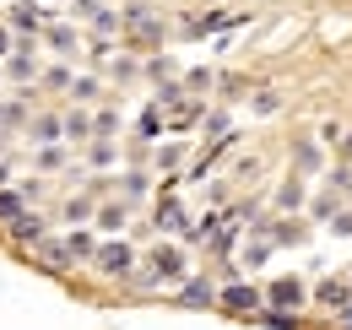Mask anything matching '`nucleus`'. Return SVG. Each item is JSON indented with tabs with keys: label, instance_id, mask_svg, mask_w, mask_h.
I'll use <instances>...</instances> for the list:
<instances>
[{
	"label": "nucleus",
	"instance_id": "obj_1",
	"mask_svg": "<svg viewBox=\"0 0 352 330\" xmlns=\"http://www.w3.org/2000/svg\"><path fill=\"white\" fill-rule=\"evenodd\" d=\"M92 260H98V271L103 276H135V249L120 239V233H109L103 244L92 249Z\"/></svg>",
	"mask_w": 352,
	"mask_h": 330
},
{
	"label": "nucleus",
	"instance_id": "obj_2",
	"mask_svg": "<svg viewBox=\"0 0 352 330\" xmlns=\"http://www.w3.org/2000/svg\"><path fill=\"white\" fill-rule=\"evenodd\" d=\"M179 276H184V249L179 244H157L152 260H146V271H141V282L157 287V282H179Z\"/></svg>",
	"mask_w": 352,
	"mask_h": 330
},
{
	"label": "nucleus",
	"instance_id": "obj_3",
	"mask_svg": "<svg viewBox=\"0 0 352 330\" xmlns=\"http://www.w3.org/2000/svg\"><path fill=\"white\" fill-rule=\"evenodd\" d=\"M261 303H265V287L244 282V276H233L228 287H217V309H228V314H255Z\"/></svg>",
	"mask_w": 352,
	"mask_h": 330
},
{
	"label": "nucleus",
	"instance_id": "obj_4",
	"mask_svg": "<svg viewBox=\"0 0 352 330\" xmlns=\"http://www.w3.org/2000/svg\"><path fill=\"white\" fill-rule=\"evenodd\" d=\"M265 303H271V309H287V314H298V309L309 303V287L298 282V276H276V282L265 287Z\"/></svg>",
	"mask_w": 352,
	"mask_h": 330
},
{
	"label": "nucleus",
	"instance_id": "obj_5",
	"mask_svg": "<svg viewBox=\"0 0 352 330\" xmlns=\"http://www.w3.org/2000/svg\"><path fill=\"white\" fill-rule=\"evenodd\" d=\"M184 309H212L217 303V287L206 282V276H179V292H174Z\"/></svg>",
	"mask_w": 352,
	"mask_h": 330
},
{
	"label": "nucleus",
	"instance_id": "obj_6",
	"mask_svg": "<svg viewBox=\"0 0 352 330\" xmlns=\"http://www.w3.org/2000/svg\"><path fill=\"white\" fill-rule=\"evenodd\" d=\"M11 239H16V244H22V249H38V244H44V239H49L44 217H33V211H22V217L11 222Z\"/></svg>",
	"mask_w": 352,
	"mask_h": 330
},
{
	"label": "nucleus",
	"instance_id": "obj_7",
	"mask_svg": "<svg viewBox=\"0 0 352 330\" xmlns=\"http://www.w3.org/2000/svg\"><path fill=\"white\" fill-rule=\"evenodd\" d=\"M309 298H314L320 309H342V303L352 298V282H347V276H325V282L309 292Z\"/></svg>",
	"mask_w": 352,
	"mask_h": 330
},
{
	"label": "nucleus",
	"instance_id": "obj_8",
	"mask_svg": "<svg viewBox=\"0 0 352 330\" xmlns=\"http://www.w3.org/2000/svg\"><path fill=\"white\" fill-rule=\"evenodd\" d=\"M38 71H44V65H38L33 49H11V54H6V76H11V82H33Z\"/></svg>",
	"mask_w": 352,
	"mask_h": 330
},
{
	"label": "nucleus",
	"instance_id": "obj_9",
	"mask_svg": "<svg viewBox=\"0 0 352 330\" xmlns=\"http://www.w3.org/2000/svg\"><path fill=\"white\" fill-rule=\"evenodd\" d=\"M92 222H98V233H120V228L131 222V206H125V201H109V206H92Z\"/></svg>",
	"mask_w": 352,
	"mask_h": 330
},
{
	"label": "nucleus",
	"instance_id": "obj_10",
	"mask_svg": "<svg viewBox=\"0 0 352 330\" xmlns=\"http://www.w3.org/2000/svg\"><path fill=\"white\" fill-rule=\"evenodd\" d=\"M157 228L163 233H190V211L179 201H157Z\"/></svg>",
	"mask_w": 352,
	"mask_h": 330
},
{
	"label": "nucleus",
	"instance_id": "obj_11",
	"mask_svg": "<svg viewBox=\"0 0 352 330\" xmlns=\"http://www.w3.org/2000/svg\"><path fill=\"white\" fill-rule=\"evenodd\" d=\"M233 22H244V16H222V11H212V16H190V22H184V38H206V33L233 28Z\"/></svg>",
	"mask_w": 352,
	"mask_h": 330
},
{
	"label": "nucleus",
	"instance_id": "obj_12",
	"mask_svg": "<svg viewBox=\"0 0 352 330\" xmlns=\"http://www.w3.org/2000/svg\"><path fill=\"white\" fill-rule=\"evenodd\" d=\"M33 201V190H11V184H0V222H16L22 211Z\"/></svg>",
	"mask_w": 352,
	"mask_h": 330
},
{
	"label": "nucleus",
	"instance_id": "obj_13",
	"mask_svg": "<svg viewBox=\"0 0 352 330\" xmlns=\"http://www.w3.org/2000/svg\"><path fill=\"white\" fill-rule=\"evenodd\" d=\"M135 135H141V141H157V135H163V103H157V98L141 109V120H135Z\"/></svg>",
	"mask_w": 352,
	"mask_h": 330
},
{
	"label": "nucleus",
	"instance_id": "obj_14",
	"mask_svg": "<svg viewBox=\"0 0 352 330\" xmlns=\"http://www.w3.org/2000/svg\"><path fill=\"white\" fill-rule=\"evenodd\" d=\"M293 173H320V168H325V157H320V141H298V146H293Z\"/></svg>",
	"mask_w": 352,
	"mask_h": 330
},
{
	"label": "nucleus",
	"instance_id": "obj_15",
	"mask_svg": "<svg viewBox=\"0 0 352 330\" xmlns=\"http://www.w3.org/2000/svg\"><path fill=\"white\" fill-rule=\"evenodd\" d=\"M255 320H261V330H298V314L271 309V303H261V309H255Z\"/></svg>",
	"mask_w": 352,
	"mask_h": 330
},
{
	"label": "nucleus",
	"instance_id": "obj_16",
	"mask_svg": "<svg viewBox=\"0 0 352 330\" xmlns=\"http://www.w3.org/2000/svg\"><path fill=\"white\" fill-rule=\"evenodd\" d=\"M298 206H304V173L282 179V190H276V211H298Z\"/></svg>",
	"mask_w": 352,
	"mask_h": 330
},
{
	"label": "nucleus",
	"instance_id": "obj_17",
	"mask_svg": "<svg viewBox=\"0 0 352 330\" xmlns=\"http://www.w3.org/2000/svg\"><path fill=\"white\" fill-rule=\"evenodd\" d=\"M120 163V152H114V135H98L87 146V168H114Z\"/></svg>",
	"mask_w": 352,
	"mask_h": 330
},
{
	"label": "nucleus",
	"instance_id": "obj_18",
	"mask_svg": "<svg viewBox=\"0 0 352 330\" xmlns=\"http://www.w3.org/2000/svg\"><path fill=\"white\" fill-rule=\"evenodd\" d=\"M92 33L109 43L114 33H125V16H120V11H103V6H98V11H92Z\"/></svg>",
	"mask_w": 352,
	"mask_h": 330
},
{
	"label": "nucleus",
	"instance_id": "obj_19",
	"mask_svg": "<svg viewBox=\"0 0 352 330\" xmlns=\"http://www.w3.org/2000/svg\"><path fill=\"white\" fill-rule=\"evenodd\" d=\"M60 135H65V114H38V120H33V141H38V146H44V141H60Z\"/></svg>",
	"mask_w": 352,
	"mask_h": 330
},
{
	"label": "nucleus",
	"instance_id": "obj_20",
	"mask_svg": "<svg viewBox=\"0 0 352 330\" xmlns=\"http://www.w3.org/2000/svg\"><path fill=\"white\" fill-rule=\"evenodd\" d=\"M60 244H65V254H71V260H87L92 249H98V239H92V233H82V228H71Z\"/></svg>",
	"mask_w": 352,
	"mask_h": 330
},
{
	"label": "nucleus",
	"instance_id": "obj_21",
	"mask_svg": "<svg viewBox=\"0 0 352 330\" xmlns=\"http://www.w3.org/2000/svg\"><path fill=\"white\" fill-rule=\"evenodd\" d=\"M22 120H28V98H6L0 103V130H22Z\"/></svg>",
	"mask_w": 352,
	"mask_h": 330
},
{
	"label": "nucleus",
	"instance_id": "obj_22",
	"mask_svg": "<svg viewBox=\"0 0 352 330\" xmlns=\"http://www.w3.org/2000/svg\"><path fill=\"white\" fill-rule=\"evenodd\" d=\"M87 217H92V201H87V195H76V201H65V211H60V222H65V228H82Z\"/></svg>",
	"mask_w": 352,
	"mask_h": 330
},
{
	"label": "nucleus",
	"instance_id": "obj_23",
	"mask_svg": "<svg viewBox=\"0 0 352 330\" xmlns=\"http://www.w3.org/2000/svg\"><path fill=\"white\" fill-rule=\"evenodd\" d=\"M38 82H44L49 92H65V87H71V65H65V60H60V65H44Z\"/></svg>",
	"mask_w": 352,
	"mask_h": 330
},
{
	"label": "nucleus",
	"instance_id": "obj_24",
	"mask_svg": "<svg viewBox=\"0 0 352 330\" xmlns=\"http://www.w3.org/2000/svg\"><path fill=\"white\" fill-rule=\"evenodd\" d=\"M38 168H44V173H60V168H65V146H60V141H44V146H38Z\"/></svg>",
	"mask_w": 352,
	"mask_h": 330
},
{
	"label": "nucleus",
	"instance_id": "obj_25",
	"mask_svg": "<svg viewBox=\"0 0 352 330\" xmlns=\"http://www.w3.org/2000/svg\"><path fill=\"white\" fill-rule=\"evenodd\" d=\"M44 38L54 43V49H60V54H71V49H76V33H71V28H65V22H49V28H44Z\"/></svg>",
	"mask_w": 352,
	"mask_h": 330
},
{
	"label": "nucleus",
	"instance_id": "obj_26",
	"mask_svg": "<svg viewBox=\"0 0 352 330\" xmlns=\"http://www.w3.org/2000/svg\"><path fill=\"white\" fill-rule=\"evenodd\" d=\"M265 260H271V239H250V244H244V265H250V271H261Z\"/></svg>",
	"mask_w": 352,
	"mask_h": 330
},
{
	"label": "nucleus",
	"instance_id": "obj_27",
	"mask_svg": "<svg viewBox=\"0 0 352 330\" xmlns=\"http://www.w3.org/2000/svg\"><path fill=\"white\" fill-rule=\"evenodd\" d=\"M92 135V114H65V141H87Z\"/></svg>",
	"mask_w": 352,
	"mask_h": 330
},
{
	"label": "nucleus",
	"instance_id": "obj_28",
	"mask_svg": "<svg viewBox=\"0 0 352 330\" xmlns=\"http://www.w3.org/2000/svg\"><path fill=\"white\" fill-rule=\"evenodd\" d=\"M71 98H76V103H92V98H98V76H71Z\"/></svg>",
	"mask_w": 352,
	"mask_h": 330
},
{
	"label": "nucleus",
	"instance_id": "obj_29",
	"mask_svg": "<svg viewBox=\"0 0 352 330\" xmlns=\"http://www.w3.org/2000/svg\"><path fill=\"white\" fill-rule=\"evenodd\" d=\"M114 130H120V114H114V109H98V114H92V135H114Z\"/></svg>",
	"mask_w": 352,
	"mask_h": 330
},
{
	"label": "nucleus",
	"instance_id": "obj_30",
	"mask_svg": "<svg viewBox=\"0 0 352 330\" xmlns=\"http://www.w3.org/2000/svg\"><path fill=\"white\" fill-rule=\"evenodd\" d=\"M336 206H342V201H336V195H320V201H314V222H331V217H336Z\"/></svg>",
	"mask_w": 352,
	"mask_h": 330
},
{
	"label": "nucleus",
	"instance_id": "obj_31",
	"mask_svg": "<svg viewBox=\"0 0 352 330\" xmlns=\"http://www.w3.org/2000/svg\"><path fill=\"white\" fill-rule=\"evenodd\" d=\"M184 87H190V92H206V87H212V71H206V65H201V71H184Z\"/></svg>",
	"mask_w": 352,
	"mask_h": 330
},
{
	"label": "nucleus",
	"instance_id": "obj_32",
	"mask_svg": "<svg viewBox=\"0 0 352 330\" xmlns=\"http://www.w3.org/2000/svg\"><path fill=\"white\" fill-rule=\"evenodd\" d=\"M135 76V60L131 54H120V60H114V82H131Z\"/></svg>",
	"mask_w": 352,
	"mask_h": 330
},
{
	"label": "nucleus",
	"instance_id": "obj_33",
	"mask_svg": "<svg viewBox=\"0 0 352 330\" xmlns=\"http://www.w3.org/2000/svg\"><path fill=\"white\" fill-rule=\"evenodd\" d=\"M331 233H336V239H342V233H352V211L336 206V217H331Z\"/></svg>",
	"mask_w": 352,
	"mask_h": 330
},
{
	"label": "nucleus",
	"instance_id": "obj_34",
	"mask_svg": "<svg viewBox=\"0 0 352 330\" xmlns=\"http://www.w3.org/2000/svg\"><path fill=\"white\" fill-rule=\"evenodd\" d=\"M146 76H152V82H168V76H174V65H168V60H152V65H146Z\"/></svg>",
	"mask_w": 352,
	"mask_h": 330
},
{
	"label": "nucleus",
	"instance_id": "obj_35",
	"mask_svg": "<svg viewBox=\"0 0 352 330\" xmlns=\"http://www.w3.org/2000/svg\"><path fill=\"white\" fill-rule=\"evenodd\" d=\"M206 135H228V114H206Z\"/></svg>",
	"mask_w": 352,
	"mask_h": 330
},
{
	"label": "nucleus",
	"instance_id": "obj_36",
	"mask_svg": "<svg viewBox=\"0 0 352 330\" xmlns=\"http://www.w3.org/2000/svg\"><path fill=\"white\" fill-rule=\"evenodd\" d=\"M65 6H71V11H76V16H92V11H98V6H103V0H65Z\"/></svg>",
	"mask_w": 352,
	"mask_h": 330
},
{
	"label": "nucleus",
	"instance_id": "obj_37",
	"mask_svg": "<svg viewBox=\"0 0 352 330\" xmlns=\"http://www.w3.org/2000/svg\"><path fill=\"white\" fill-rule=\"evenodd\" d=\"M255 114H276V92H261V98H255Z\"/></svg>",
	"mask_w": 352,
	"mask_h": 330
},
{
	"label": "nucleus",
	"instance_id": "obj_38",
	"mask_svg": "<svg viewBox=\"0 0 352 330\" xmlns=\"http://www.w3.org/2000/svg\"><path fill=\"white\" fill-rule=\"evenodd\" d=\"M11 49H16V43H11V28H0V60H6Z\"/></svg>",
	"mask_w": 352,
	"mask_h": 330
},
{
	"label": "nucleus",
	"instance_id": "obj_39",
	"mask_svg": "<svg viewBox=\"0 0 352 330\" xmlns=\"http://www.w3.org/2000/svg\"><path fill=\"white\" fill-rule=\"evenodd\" d=\"M336 314H342V330H352V298L342 303V309H336Z\"/></svg>",
	"mask_w": 352,
	"mask_h": 330
},
{
	"label": "nucleus",
	"instance_id": "obj_40",
	"mask_svg": "<svg viewBox=\"0 0 352 330\" xmlns=\"http://www.w3.org/2000/svg\"><path fill=\"white\" fill-rule=\"evenodd\" d=\"M0 184H11V163L6 157H0Z\"/></svg>",
	"mask_w": 352,
	"mask_h": 330
},
{
	"label": "nucleus",
	"instance_id": "obj_41",
	"mask_svg": "<svg viewBox=\"0 0 352 330\" xmlns=\"http://www.w3.org/2000/svg\"><path fill=\"white\" fill-rule=\"evenodd\" d=\"M342 157H347V163H352V135H347V141H342Z\"/></svg>",
	"mask_w": 352,
	"mask_h": 330
},
{
	"label": "nucleus",
	"instance_id": "obj_42",
	"mask_svg": "<svg viewBox=\"0 0 352 330\" xmlns=\"http://www.w3.org/2000/svg\"><path fill=\"white\" fill-rule=\"evenodd\" d=\"M0 82H6V71H0Z\"/></svg>",
	"mask_w": 352,
	"mask_h": 330
},
{
	"label": "nucleus",
	"instance_id": "obj_43",
	"mask_svg": "<svg viewBox=\"0 0 352 330\" xmlns=\"http://www.w3.org/2000/svg\"><path fill=\"white\" fill-rule=\"evenodd\" d=\"M347 282H352V271H347Z\"/></svg>",
	"mask_w": 352,
	"mask_h": 330
}]
</instances>
